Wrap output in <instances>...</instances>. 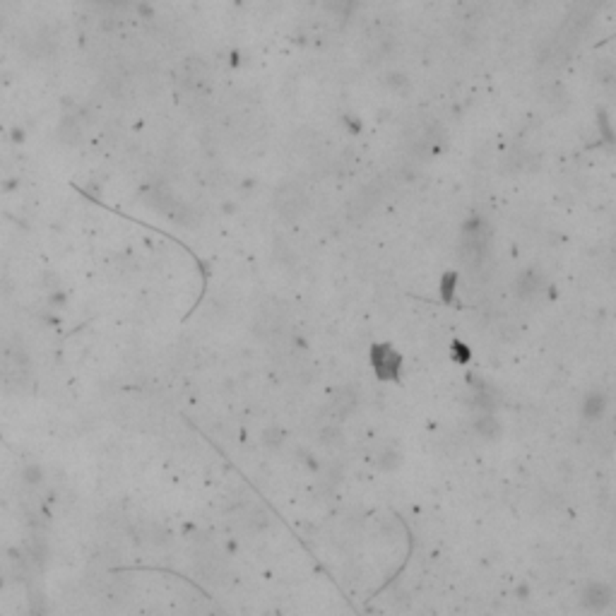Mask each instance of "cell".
Returning <instances> with one entry per match:
<instances>
[{
  "label": "cell",
  "instance_id": "6da1fadb",
  "mask_svg": "<svg viewBox=\"0 0 616 616\" xmlns=\"http://www.w3.org/2000/svg\"><path fill=\"white\" fill-rule=\"evenodd\" d=\"M489 243H491V232L482 219H472L465 227L463 238H460V258L465 260V265L477 270L484 260H486Z\"/></svg>",
  "mask_w": 616,
  "mask_h": 616
},
{
  "label": "cell",
  "instance_id": "7a4b0ae2",
  "mask_svg": "<svg viewBox=\"0 0 616 616\" xmlns=\"http://www.w3.org/2000/svg\"><path fill=\"white\" fill-rule=\"evenodd\" d=\"M582 609L602 611L611 604V587L606 582H590L580 595Z\"/></svg>",
  "mask_w": 616,
  "mask_h": 616
},
{
  "label": "cell",
  "instance_id": "3957f363",
  "mask_svg": "<svg viewBox=\"0 0 616 616\" xmlns=\"http://www.w3.org/2000/svg\"><path fill=\"white\" fill-rule=\"evenodd\" d=\"M277 205H280V212L284 217H299L304 212L306 197L301 193V188H284V190L277 195Z\"/></svg>",
  "mask_w": 616,
  "mask_h": 616
},
{
  "label": "cell",
  "instance_id": "277c9868",
  "mask_svg": "<svg viewBox=\"0 0 616 616\" xmlns=\"http://www.w3.org/2000/svg\"><path fill=\"white\" fill-rule=\"evenodd\" d=\"M542 289H544V277L532 270L523 272V275L518 277V282H515V294L525 301L537 299V296L542 294Z\"/></svg>",
  "mask_w": 616,
  "mask_h": 616
},
{
  "label": "cell",
  "instance_id": "5b68a950",
  "mask_svg": "<svg viewBox=\"0 0 616 616\" xmlns=\"http://www.w3.org/2000/svg\"><path fill=\"white\" fill-rule=\"evenodd\" d=\"M606 412V395L600 393V390H590V393L582 397L580 404V415L582 419L587 421H600Z\"/></svg>",
  "mask_w": 616,
  "mask_h": 616
},
{
  "label": "cell",
  "instance_id": "8992f818",
  "mask_svg": "<svg viewBox=\"0 0 616 616\" xmlns=\"http://www.w3.org/2000/svg\"><path fill=\"white\" fill-rule=\"evenodd\" d=\"M373 369L378 371L383 378H390V375H395V371H397V356H395L390 349H385V347H375Z\"/></svg>",
  "mask_w": 616,
  "mask_h": 616
},
{
  "label": "cell",
  "instance_id": "52a82bcc",
  "mask_svg": "<svg viewBox=\"0 0 616 616\" xmlns=\"http://www.w3.org/2000/svg\"><path fill=\"white\" fill-rule=\"evenodd\" d=\"M474 431H477L484 441H493L498 436V431H501V424H498V419L491 415V412H484V415L474 421Z\"/></svg>",
  "mask_w": 616,
  "mask_h": 616
}]
</instances>
